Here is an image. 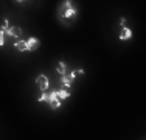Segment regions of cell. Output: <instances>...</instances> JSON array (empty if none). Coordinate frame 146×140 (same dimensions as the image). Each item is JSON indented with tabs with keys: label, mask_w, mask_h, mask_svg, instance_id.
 I'll list each match as a JSON object with an SVG mask.
<instances>
[{
	"label": "cell",
	"mask_w": 146,
	"mask_h": 140,
	"mask_svg": "<svg viewBox=\"0 0 146 140\" xmlns=\"http://www.w3.org/2000/svg\"><path fill=\"white\" fill-rule=\"evenodd\" d=\"M78 17V11L73 6V0H62L58 6V19L59 22L70 25L72 22H75Z\"/></svg>",
	"instance_id": "cell-1"
},
{
	"label": "cell",
	"mask_w": 146,
	"mask_h": 140,
	"mask_svg": "<svg viewBox=\"0 0 146 140\" xmlns=\"http://www.w3.org/2000/svg\"><path fill=\"white\" fill-rule=\"evenodd\" d=\"M78 75V73H76V70H73V72H70V73H64V75H62V78H61V83H62V89H70L72 87V83H73V79H75V76Z\"/></svg>",
	"instance_id": "cell-2"
},
{
	"label": "cell",
	"mask_w": 146,
	"mask_h": 140,
	"mask_svg": "<svg viewBox=\"0 0 146 140\" xmlns=\"http://www.w3.org/2000/svg\"><path fill=\"white\" fill-rule=\"evenodd\" d=\"M36 84H37V87H39L40 90H48V86H50V83H48V78H47V75H44V73H40V75H37V78H36Z\"/></svg>",
	"instance_id": "cell-3"
},
{
	"label": "cell",
	"mask_w": 146,
	"mask_h": 140,
	"mask_svg": "<svg viewBox=\"0 0 146 140\" xmlns=\"http://www.w3.org/2000/svg\"><path fill=\"white\" fill-rule=\"evenodd\" d=\"M5 34L8 37L17 39V37H22V30H20V27H8L5 30Z\"/></svg>",
	"instance_id": "cell-4"
},
{
	"label": "cell",
	"mask_w": 146,
	"mask_h": 140,
	"mask_svg": "<svg viewBox=\"0 0 146 140\" xmlns=\"http://www.w3.org/2000/svg\"><path fill=\"white\" fill-rule=\"evenodd\" d=\"M40 45V41L37 39V37H30L28 41H27V47H28V51H34L37 50Z\"/></svg>",
	"instance_id": "cell-5"
},
{
	"label": "cell",
	"mask_w": 146,
	"mask_h": 140,
	"mask_svg": "<svg viewBox=\"0 0 146 140\" xmlns=\"http://www.w3.org/2000/svg\"><path fill=\"white\" fill-rule=\"evenodd\" d=\"M120 41H129L131 37H132V31L129 30L127 27H123L121 28V31H120Z\"/></svg>",
	"instance_id": "cell-6"
},
{
	"label": "cell",
	"mask_w": 146,
	"mask_h": 140,
	"mask_svg": "<svg viewBox=\"0 0 146 140\" xmlns=\"http://www.w3.org/2000/svg\"><path fill=\"white\" fill-rule=\"evenodd\" d=\"M14 47H16V50H19V51H28V47H27V41H16L14 42Z\"/></svg>",
	"instance_id": "cell-7"
},
{
	"label": "cell",
	"mask_w": 146,
	"mask_h": 140,
	"mask_svg": "<svg viewBox=\"0 0 146 140\" xmlns=\"http://www.w3.org/2000/svg\"><path fill=\"white\" fill-rule=\"evenodd\" d=\"M56 95L59 100H65V98H68L70 97V90H67V89H61V90H56Z\"/></svg>",
	"instance_id": "cell-8"
},
{
	"label": "cell",
	"mask_w": 146,
	"mask_h": 140,
	"mask_svg": "<svg viewBox=\"0 0 146 140\" xmlns=\"http://www.w3.org/2000/svg\"><path fill=\"white\" fill-rule=\"evenodd\" d=\"M56 70H58L59 75H64V73H67V65H65V62H64V61H59L58 65H56Z\"/></svg>",
	"instance_id": "cell-9"
},
{
	"label": "cell",
	"mask_w": 146,
	"mask_h": 140,
	"mask_svg": "<svg viewBox=\"0 0 146 140\" xmlns=\"http://www.w3.org/2000/svg\"><path fill=\"white\" fill-rule=\"evenodd\" d=\"M48 104H50V107H51V109H58V107L61 106V100H58V98H56V100L50 101Z\"/></svg>",
	"instance_id": "cell-10"
},
{
	"label": "cell",
	"mask_w": 146,
	"mask_h": 140,
	"mask_svg": "<svg viewBox=\"0 0 146 140\" xmlns=\"http://www.w3.org/2000/svg\"><path fill=\"white\" fill-rule=\"evenodd\" d=\"M5 37H6L5 30H2V28H0V47H3V45H5Z\"/></svg>",
	"instance_id": "cell-11"
},
{
	"label": "cell",
	"mask_w": 146,
	"mask_h": 140,
	"mask_svg": "<svg viewBox=\"0 0 146 140\" xmlns=\"http://www.w3.org/2000/svg\"><path fill=\"white\" fill-rule=\"evenodd\" d=\"M120 23H121V28L123 27H126V23H127V20L124 19V17H121V20H120Z\"/></svg>",
	"instance_id": "cell-12"
},
{
	"label": "cell",
	"mask_w": 146,
	"mask_h": 140,
	"mask_svg": "<svg viewBox=\"0 0 146 140\" xmlns=\"http://www.w3.org/2000/svg\"><path fill=\"white\" fill-rule=\"evenodd\" d=\"M14 2H16V3H23L25 0H14Z\"/></svg>",
	"instance_id": "cell-13"
}]
</instances>
